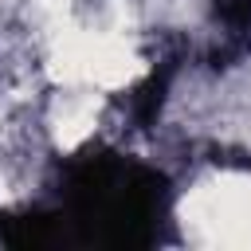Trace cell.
Here are the masks:
<instances>
[{"label": "cell", "mask_w": 251, "mask_h": 251, "mask_svg": "<svg viewBox=\"0 0 251 251\" xmlns=\"http://www.w3.org/2000/svg\"><path fill=\"white\" fill-rule=\"evenodd\" d=\"M176 67H180L176 55H169V59H161V63L149 71L145 82L133 86V94H129V118H133L137 129H145L149 122H157V114H161V106H165V94H169V86H173Z\"/></svg>", "instance_id": "cell-1"}]
</instances>
